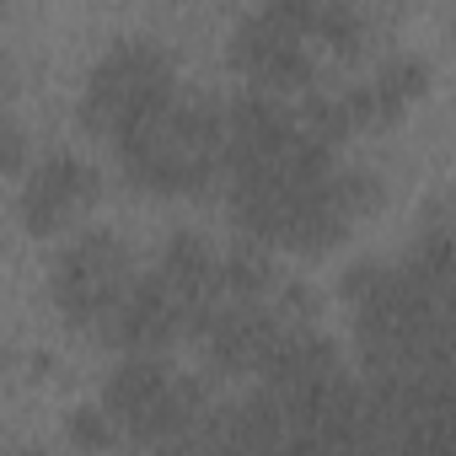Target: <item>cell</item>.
<instances>
[{"label":"cell","mask_w":456,"mask_h":456,"mask_svg":"<svg viewBox=\"0 0 456 456\" xmlns=\"http://www.w3.org/2000/svg\"><path fill=\"white\" fill-rule=\"evenodd\" d=\"M134 280H140L134 248L118 232H108V225H86V232H76L54 253V264H49L54 312L76 333H102L113 322V312L124 306V296H129Z\"/></svg>","instance_id":"obj_5"},{"label":"cell","mask_w":456,"mask_h":456,"mask_svg":"<svg viewBox=\"0 0 456 456\" xmlns=\"http://www.w3.org/2000/svg\"><path fill=\"white\" fill-rule=\"evenodd\" d=\"M370 33H376L370 12H360V6H317L312 44L328 49L333 60H360L370 49Z\"/></svg>","instance_id":"obj_10"},{"label":"cell","mask_w":456,"mask_h":456,"mask_svg":"<svg viewBox=\"0 0 456 456\" xmlns=\"http://www.w3.org/2000/svg\"><path fill=\"white\" fill-rule=\"evenodd\" d=\"M424 92H429V65H424L419 54H408V49L387 54V60L376 65V76H370V97H376L381 124H397Z\"/></svg>","instance_id":"obj_9"},{"label":"cell","mask_w":456,"mask_h":456,"mask_svg":"<svg viewBox=\"0 0 456 456\" xmlns=\"http://www.w3.org/2000/svg\"><path fill=\"white\" fill-rule=\"evenodd\" d=\"M124 177L161 199H193L225 183V102L204 86H183V97L145 124L140 134L113 145Z\"/></svg>","instance_id":"obj_1"},{"label":"cell","mask_w":456,"mask_h":456,"mask_svg":"<svg viewBox=\"0 0 456 456\" xmlns=\"http://www.w3.org/2000/svg\"><path fill=\"white\" fill-rule=\"evenodd\" d=\"M102 408L118 419L129 445H167L199 429L215 413V397L199 376L177 370L167 354H124L102 381Z\"/></svg>","instance_id":"obj_3"},{"label":"cell","mask_w":456,"mask_h":456,"mask_svg":"<svg viewBox=\"0 0 456 456\" xmlns=\"http://www.w3.org/2000/svg\"><path fill=\"white\" fill-rule=\"evenodd\" d=\"M102 338L118 354H167L177 338H193V306L156 269H140V280L129 285V296L113 312V322L102 328Z\"/></svg>","instance_id":"obj_7"},{"label":"cell","mask_w":456,"mask_h":456,"mask_svg":"<svg viewBox=\"0 0 456 456\" xmlns=\"http://www.w3.org/2000/svg\"><path fill=\"white\" fill-rule=\"evenodd\" d=\"M220 285H225V296H237V301H274L285 274H280V264L269 258L264 242L237 237L232 248H220Z\"/></svg>","instance_id":"obj_8"},{"label":"cell","mask_w":456,"mask_h":456,"mask_svg":"<svg viewBox=\"0 0 456 456\" xmlns=\"http://www.w3.org/2000/svg\"><path fill=\"white\" fill-rule=\"evenodd\" d=\"M6 172H22V124H17V113L6 108Z\"/></svg>","instance_id":"obj_12"},{"label":"cell","mask_w":456,"mask_h":456,"mask_svg":"<svg viewBox=\"0 0 456 456\" xmlns=\"http://www.w3.org/2000/svg\"><path fill=\"white\" fill-rule=\"evenodd\" d=\"M12 456H54V451H44V445H38V440H28V445H17V451H12Z\"/></svg>","instance_id":"obj_13"},{"label":"cell","mask_w":456,"mask_h":456,"mask_svg":"<svg viewBox=\"0 0 456 456\" xmlns=\"http://www.w3.org/2000/svg\"><path fill=\"white\" fill-rule=\"evenodd\" d=\"M183 86L188 81L177 76V60L156 38H113L81 81L76 118L97 140L118 145V140L140 134L145 124H156L183 97Z\"/></svg>","instance_id":"obj_2"},{"label":"cell","mask_w":456,"mask_h":456,"mask_svg":"<svg viewBox=\"0 0 456 456\" xmlns=\"http://www.w3.org/2000/svg\"><path fill=\"white\" fill-rule=\"evenodd\" d=\"M97 199H102V172L76 151H49L22 172L17 215L33 237H54L76 215H86Z\"/></svg>","instance_id":"obj_6"},{"label":"cell","mask_w":456,"mask_h":456,"mask_svg":"<svg viewBox=\"0 0 456 456\" xmlns=\"http://www.w3.org/2000/svg\"><path fill=\"white\" fill-rule=\"evenodd\" d=\"M317 6L312 0H280V6H258L232 28V65L248 81V92H269L285 102H301L317 92L322 65H317Z\"/></svg>","instance_id":"obj_4"},{"label":"cell","mask_w":456,"mask_h":456,"mask_svg":"<svg viewBox=\"0 0 456 456\" xmlns=\"http://www.w3.org/2000/svg\"><path fill=\"white\" fill-rule=\"evenodd\" d=\"M65 440L81 451V456H108L124 445V429L108 408H70L65 413Z\"/></svg>","instance_id":"obj_11"}]
</instances>
